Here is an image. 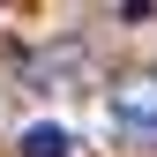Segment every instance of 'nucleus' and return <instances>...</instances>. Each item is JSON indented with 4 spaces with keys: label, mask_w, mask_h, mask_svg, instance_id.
Returning a JSON list of instances; mask_svg holds the SVG:
<instances>
[{
    "label": "nucleus",
    "mask_w": 157,
    "mask_h": 157,
    "mask_svg": "<svg viewBox=\"0 0 157 157\" xmlns=\"http://www.w3.org/2000/svg\"><path fill=\"white\" fill-rule=\"evenodd\" d=\"M15 150H23V157H75V135H67L60 120H37V127H23Z\"/></svg>",
    "instance_id": "f03ea898"
},
{
    "label": "nucleus",
    "mask_w": 157,
    "mask_h": 157,
    "mask_svg": "<svg viewBox=\"0 0 157 157\" xmlns=\"http://www.w3.org/2000/svg\"><path fill=\"white\" fill-rule=\"evenodd\" d=\"M112 120L157 135V82H120V90H112Z\"/></svg>",
    "instance_id": "f257e3e1"
}]
</instances>
